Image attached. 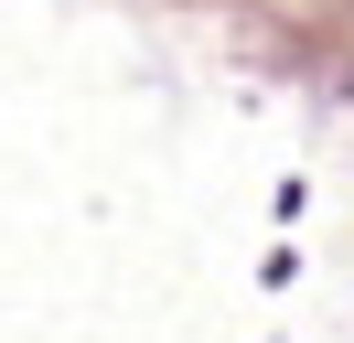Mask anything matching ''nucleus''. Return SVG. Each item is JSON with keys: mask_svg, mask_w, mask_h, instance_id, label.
<instances>
[]
</instances>
